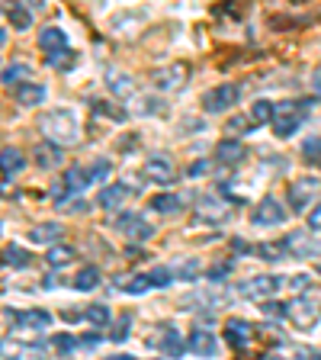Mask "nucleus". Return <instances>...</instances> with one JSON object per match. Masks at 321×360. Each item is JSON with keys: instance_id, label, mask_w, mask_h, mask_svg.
<instances>
[{"instance_id": "f257e3e1", "label": "nucleus", "mask_w": 321, "mask_h": 360, "mask_svg": "<svg viewBox=\"0 0 321 360\" xmlns=\"http://www.w3.org/2000/svg\"><path fill=\"white\" fill-rule=\"evenodd\" d=\"M39 129L48 142H58V145H74L81 139V122L71 110H52V112H42L39 116Z\"/></svg>"}, {"instance_id": "f03ea898", "label": "nucleus", "mask_w": 321, "mask_h": 360, "mask_svg": "<svg viewBox=\"0 0 321 360\" xmlns=\"http://www.w3.org/2000/svg\"><path fill=\"white\" fill-rule=\"evenodd\" d=\"M308 110H312V100H299V103L277 106V112H273V132H277L280 139H289V135H296L302 129V122H306Z\"/></svg>"}, {"instance_id": "7ed1b4c3", "label": "nucleus", "mask_w": 321, "mask_h": 360, "mask_svg": "<svg viewBox=\"0 0 321 360\" xmlns=\"http://www.w3.org/2000/svg\"><path fill=\"white\" fill-rule=\"evenodd\" d=\"M286 319H289L296 328H312L315 322L321 319V302L318 300H308V296H299V300L286 302Z\"/></svg>"}, {"instance_id": "20e7f679", "label": "nucleus", "mask_w": 321, "mask_h": 360, "mask_svg": "<svg viewBox=\"0 0 321 360\" xmlns=\"http://www.w3.org/2000/svg\"><path fill=\"white\" fill-rule=\"evenodd\" d=\"M151 81H155L157 90H167V94H177V90H183L190 84V65L187 61H173V65L161 68V71H155L151 75Z\"/></svg>"}, {"instance_id": "39448f33", "label": "nucleus", "mask_w": 321, "mask_h": 360, "mask_svg": "<svg viewBox=\"0 0 321 360\" xmlns=\"http://www.w3.org/2000/svg\"><path fill=\"white\" fill-rule=\"evenodd\" d=\"M241 97V87L238 84H218L212 87L209 94H202V112H225L232 110Z\"/></svg>"}, {"instance_id": "423d86ee", "label": "nucleus", "mask_w": 321, "mask_h": 360, "mask_svg": "<svg viewBox=\"0 0 321 360\" xmlns=\"http://www.w3.org/2000/svg\"><path fill=\"white\" fill-rule=\"evenodd\" d=\"M318 193H321V180L318 177H299L289 187V196H286V202H289L292 212H306L308 202H315V196H318Z\"/></svg>"}, {"instance_id": "0eeeda50", "label": "nucleus", "mask_w": 321, "mask_h": 360, "mask_svg": "<svg viewBox=\"0 0 321 360\" xmlns=\"http://www.w3.org/2000/svg\"><path fill=\"white\" fill-rule=\"evenodd\" d=\"M196 219L206 225H225L232 219V202L218 200V196H202L196 202Z\"/></svg>"}, {"instance_id": "6e6552de", "label": "nucleus", "mask_w": 321, "mask_h": 360, "mask_svg": "<svg viewBox=\"0 0 321 360\" xmlns=\"http://www.w3.org/2000/svg\"><path fill=\"white\" fill-rule=\"evenodd\" d=\"M145 174H148V180L161 184V187H171L173 180H177V165H173L171 155L155 151V155H148V161H145Z\"/></svg>"}, {"instance_id": "1a4fd4ad", "label": "nucleus", "mask_w": 321, "mask_h": 360, "mask_svg": "<svg viewBox=\"0 0 321 360\" xmlns=\"http://www.w3.org/2000/svg\"><path fill=\"white\" fill-rule=\"evenodd\" d=\"M112 225H116V232H122L129 241H148L151 235H155V229H151V225L145 222V216H138V212H119Z\"/></svg>"}, {"instance_id": "9d476101", "label": "nucleus", "mask_w": 321, "mask_h": 360, "mask_svg": "<svg viewBox=\"0 0 321 360\" xmlns=\"http://www.w3.org/2000/svg\"><path fill=\"white\" fill-rule=\"evenodd\" d=\"M283 245H286V255H292V257L321 255V238H315V229H308V232H289L283 238Z\"/></svg>"}, {"instance_id": "9b49d317", "label": "nucleus", "mask_w": 321, "mask_h": 360, "mask_svg": "<svg viewBox=\"0 0 321 360\" xmlns=\"http://www.w3.org/2000/svg\"><path fill=\"white\" fill-rule=\"evenodd\" d=\"M286 280L283 277H251L241 283V296H247V300H270V296H277L280 290H283Z\"/></svg>"}, {"instance_id": "f8f14e48", "label": "nucleus", "mask_w": 321, "mask_h": 360, "mask_svg": "<svg viewBox=\"0 0 321 360\" xmlns=\"http://www.w3.org/2000/svg\"><path fill=\"white\" fill-rule=\"evenodd\" d=\"M283 222H286V206L277 200V196H267V200L257 202L254 225H261V229H270V225H283Z\"/></svg>"}, {"instance_id": "ddd939ff", "label": "nucleus", "mask_w": 321, "mask_h": 360, "mask_svg": "<svg viewBox=\"0 0 321 360\" xmlns=\"http://www.w3.org/2000/svg\"><path fill=\"white\" fill-rule=\"evenodd\" d=\"M254 325L244 322V319H228L225 322V341L235 347V351H247V345L254 341Z\"/></svg>"}, {"instance_id": "4468645a", "label": "nucleus", "mask_w": 321, "mask_h": 360, "mask_svg": "<svg viewBox=\"0 0 321 360\" xmlns=\"http://www.w3.org/2000/svg\"><path fill=\"white\" fill-rule=\"evenodd\" d=\"M247 158V148L238 142V139H225V142H218V148H216V161L218 165H225V167H238L241 161Z\"/></svg>"}, {"instance_id": "2eb2a0df", "label": "nucleus", "mask_w": 321, "mask_h": 360, "mask_svg": "<svg viewBox=\"0 0 321 360\" xmlns=\"http://www.w3.org/2000/svg\"><path fill=\"white\" fill-rule=\"evenodd\" d=\"M10 319H13L20 328L26 331H42L52 325V312H42V309H30V312H10Z\"/></svg>"}, {"instance_id": "dca6fc26", "label": "nucleus", "mask_w": 321, "mask_h": 360, "mask_svg": "<svg viewBox=\"0 0 321 360\" xmlns=\"http://www.w3.org/2000/svg\"><path fill=\"white\" fill-rule=\"evenodd\" d=\"M122 202H129V187L126 184H110V187L100 190L97 206L100 210H119Z\"/></svg>"}, {"instance_id": "f3484780", "label": "nucleus", "mask_w": 321, "mask_h": 360, "mask_svg": "<svg viewBox=\"0 0 321 360\" xmlns=\"http://www.w3.org/2000/svg\"><path fill=\"white\" fill-rule=\"evenodd\" d=\"M187 347L193 354H199V357H216V335L212 331H202V328H196L193 335H190V341H187Z\"/></svg>"}, {"instance_id": "a211bd4d", "label": "nucleus", "mask_w": 321, "mask_h": 360, "mask_svg": "<svg viewBox=\"0 0 321 360\" xmlns=\"http://www.w3.org/2000/svg\"><path fill=\"white\" fill-rule=\"evenodd\" d=\"M4 13H7V20L13 22V30H30L32 26V13L26 10V4H20V0H7V4H4Z\"/></svg>"}, {"instance_id": "6ab92c4d", "label": "nucleus", "mask_w": 321, "mask_h": 360, "mask_svg": "<svg viewBox=\"0 0 321 360\" xmlns=\"http://www.w3.org/2000/svg\"><path fill=\"white\" fill-rule=\"evenodd\" d=\"M22 167H26V155H22L20 148L0 151V174H4V177H13V174H20Z\"/></svg>"}, {"instance_id": "aec40b11", "label": "nucleus", "mask_w": 321, "mask_h": 360, "mask_svg": "<svg viewBox=\"0 0 321 360\" xmlns=\"http://www.w3.org/2000/svg\"><path fill=\"white\" fill-rule=\"evenodd\" d=\"M36 165L42 167V171H52V167H58L61 165V151H58V142H42L36 148Z\"/></svg>"}, {"instance_id": "412c9836", "label": "nucleus", "mask_w": 321, "mask_h": 360, "mask_svg": "<svg viewBox=\"0 0 321 360\" xmlns=\"http://www.w3.org/2000/svg\"><path fill=\"white\" fill-rule=\"evenodd\" d=\"M151 345H155V341H151ZM155 347H157L161 354H164V357H180L183 351H190L187 341L180 338V331H164V338H161V341H157Z\"/></svg>"}, {"instance_id": "4be33fe9", "label": "nucleus", "mask_w": 321, "mask_h": 360, "mask_svg": "<svg viewBox=\"0 0 321 360\" xmlns=\"http://www.w3.org/2000/svg\"><path fill=\"white\" fill-rule=\"evenodd\" d=\"M13 97L20 106H39L45 100V87L42 84H20V87L13 90Z\"/></svg>"}, {"instance_id": "5701e85b", "label": "nucleus", "mask_w": 321, "mask_h": 360, "mask_svg": "<svg viewBox=\"0 0 321 360\" xmlns=\"http://www.w3.org/2000/svg\"><path fill=\"white\" fill-rule=\"evenodd\" d=\"M45 61H48V68H55V71H71V68L77 65V52L74 49H55V52H45Z\"/></svg>"}, {"instance_id": "b1692460", "label": "nucleus", "mask_w": 321, "mask_h": 360, "mask_svg": "<svg viewBox=\"0 0 321 360\" xmlns=\"http://www.w3.org/2000/svg\"><path fill=\"white\" fill-rule=\"evenodd\" d=\"M61 180H65V187H67V193H71V196H74V193H84V190H87L90 187V174H87V167H67V174H65V177H61Z\"/></svg>"}, {"instance_id": "393cba45", "label": "nucleus", "mask_w": 321, "mask_h": 360, "mask_svg": "<svg viewBox=\"0 0 321 360\" xmlns=\"http://www.w3.org/2000/svg\"><path fill=\"white\" fill-rule=\"evenodd\" d=\"M106 87H110L116 97H122V100H129L135 94V81L129 75H119V71H110V75H106Z\"/></svg>"}, {"instance_id": "a878e982", "label": "nucleus", "mask_w": 321, "mask_h": 360, "mask_svg": "<svg viewBox=\"0 0 321 360\" xmlns=\"http://www.w3.org/2000/svg\"><path fill=\"white\" fill-rule=\"evenodd\" d=\"M65 45H67V36L58 26H45V30L39 32V49H42V52H55V49H65Z\"/></svg>"}, {"instance_id": "bb28decb", "label": "nucleus", "mask_w": 321, "mask_h": 360, "mask_svg": "<svg viewBox=\"0 0 321 360\" xmlns=\"http://www.w3.org/2000/svg\"><path fill=\"white\" fill-rule=\"evenodd\" d=\"M61 232H65V229H61L58 222H45V225H36V229H32L30 241H36V245H55V241L61 238Z\"/></svg>"}, {"instance_id": "cd10ccee", "label": "nucleus", "mask_w": 321, "mask_h": 360, "mask_svg": "<svg viewBox=\"0 0 321 360\" xmlns=\"http://www.w3.org/2000/svg\"><path fill=\"white\" fill-rule=\"evenodd\" d=\"M30 75H32V68H30V65H20V61H16V65L4 68V75H0V84H4V87H16V84L26 81Z\"/></svg>"}, {"instance_id": "c85d7f7f", "label": "nucleus", "mask_w": 321, "mask_h": 360, "mask_svg": "<svg viewBox=\"0 0 321 360\" xmlns=\"http://www.w3.org/2000/svg\"><path fill=\"white\" fill-rule=\"evenodd\" d=\"M45 261L52 264V267H65V264L74 261V248H67V245H48V255H45Z\"/></svg>"}, {"instance_id": "c756f323", "label": "nucleus", "mask_w": 321, "mask_h": 360, "mask_svg": "<svg viewBox=\"0 0 321 360\" xmlns=\"http://www.w3.org/2000/svg\"><path fill=\"white\" fill-rule=\"evenodd\" d=\"M167 106H164V100H157V97H135V103H132V112H142V116H161Z\"/></svg>"}, {"instance_id": "7c9ffc66", "label": "nucleus", "mask_w": 321, "mask_h": 360, "mask_svg": "<svg viewBox=\"0 0 321 360\" xmlns=\"http://www.w3.org/2000/svg\"><path fill=\"white\" fill-rule=\"evenodd\" d=\"M273 112H277V106L270 103V100H254V106H251V120H254L257 126H270V122H273Z\"/></svg>"}, {"instance_id": "2f4dec72", "label": "nucleus", "mask_w": 321, "mask_h": 360, "mask_svg": "<svg viewBox=\"0 0 321 360\" xmlns=\"http://www.w3.org/2000/svg\"><path fill=\"white\" fill-rule=\"evenodd\" d=\"M87 322L93 325V328H106V325H110V306H103V302H93V306H87Z\"/></svg>"}, {"instance_id": "473e14b6", "label": "nucleus", "mask_w": 321, "mask_h": 360, "mask_svg": "<svg viewBox=\"0 0 321 360\" xmlns=\"http://www.w3.org/2000/svg\"><path fill=\"white\" fill-rule=\"evenodd\" d=\"M97 283H100V270L97 267H84L81 274L74 277V290H81V292L97 290Z\"/></svg>"}, {"instance_id": "72a5a7b5", "label": "nucleus", "mask_w": 321, "mask_h": 360, "mask_svg": "<svg viewBox=\"0 0 321 360\" xmlns=\"http://www.w3.org/2000/svg\"><path fill=\"white\" fill-rule=\"evenodd\" d=\"M180 206H183V202H180V196L177 193H161V196H155V200H151V210L155 212H177Z\"/></svg>"}, {"instance_id": "f704fd0d", "label": "nucleus", "mask_w": 321, "mask_h": 360, "mask_svg": "<svg viewBox=\"0 0 321 360\" xmlns=\"http://www.w3.org/2000/svg\"><path fill=\"white\" fill-rule=\"evenodd\" d=\"M254 255L263 257V261H280V257L286 255V245L283 241H263V245L254 248Z\"/></svg>"}, {"instance_id": "c9c22d12", "label": "nucleus", "mask_w": 321, "mask_h": 360, "mask_svg": "<svg viewBox=\"0 0 321 360\" xmlns=\"http://www.w3.org/2000/svg\"><path fill=\"white\" fill-rule=\"evenodd\" d=\"M302 158H306V165H321V139L312 135L302 142Z\"/></svg>"}, {"instance_id": "e433bc0d", "label": "nucleus", "mask_w": 321, "mask_h": 360, "mask_svg": "<svg viewBox=\"0 0 321 360\" xmlns=\"http://www.w3.org/2000/svg\"><path fill=\"white\" fill-rule=\"evenodd\" d=\"M4 264H10V267H26V264H30V251H22L20 245H7Z\"/></svg>"}, {"instance_id": "4c0bfd02", "label": "nucleus", "mask_w": 321, "mask_h": 360, "mask_svg": "<svg viewBox=\"0 0 321 360\" xmlns=\"http://www.w3.org/2000/svg\"><path fill=\"white\" fill-rule=\"evenodd\" d=\"M129 328H132V315L129 312H122L119 319H116V325H112V341H116V345H122V341H126L129 338Z\"/></svg>"}, {"instance_id": "58836bf2", "label": "nucleus", "mask_w": 321, "mask_h": 360, "mask_svg": "<svg viewBox=\"0 0 321 360\" xmlns=\"http://www.w3.org/2000/svg\"><path fill=\"white\" fill-rule=\"evenodd\" d=\"M110 171H112V165L106 161V158H97L93 165L87 167V174H90V184H100L103 177H110Z\"/></svg>"}, {"instance_id": "ea45409f", "label": "nucleus", "mask_w": 321, "mask_h": 360, "mask_svg": "<svg viewBox=\"0 0 321 360\" xmlns=\"http://www.w3.org/2000/svg\"><path fill=\"white\" fill-rule=\"evenodd\" d=\"M93 110L103 112V116H110V120H116V122H122V120L129 116V110H119V106L106 103V100H93Z\"/></svg>"}, {"instance_id": "a19ab883", "label": "nucleus", "mask_w": 321, "mask_h": 360, "mask_svg": "<svg viewBox=\"0 0 321 360\" xmlns=\"http://www.w3.org/2000/svg\"><path fill=\"white\" fill-rule=\"evenodd\" d=\"M126 292H132V296H142V292H148L151 290V280H148V274L145 277H132L129 283H119Z\"/></svg>"}, {"instance_id": "79ce46f5", "label": "nucleus", "mask_w": 321, "mask_h": 360, "mask_svg": "<svg viewBox=\"0 0 321 360\" xmlns=\"http://www.w3.org/2000/svg\"><path fill=\"white\" fill-rule=\"evenodd\" d=\"M171 270L167 267H155V270H148V280H151V286H157V290H164V286H171Z\"/></svg>"}, {"instance_id": "37998d69", "label": "nucleus", "mask_w": 321, "mask_h": 360, "mask_svg": "<svg viewBox=\"0 0 321 360\" xmlns=\"http://www.w3.org/2000/svg\"><path fill=\"white\" fill-rule=\"evenodd\" d=\"M228 274H232V261H222V264H216V267L206 270V280H212V283H222Z\"/></svg>"}, {"instance_id": "c03bdc74", "label": "nucleus", "mask_w": 321, "mask_h": 360, "mask_svg": "<svg viewBox=\"0 0 321 360\" xmlns=\"http://www.w3.org/2000/svg\"><path fill=\"white\" fill-rule=\"evenodd\" d=\"M177 277H180V280H196V277H199V261H196V257L183 261V264L177 267Z\"/></svg>"}, {"instance_id": "a18cd8bd", "label": "nucleus", "mask_w": 321, "mask_h": 360, "mask_svg": "<svg viewBox=\"0 0 321 360\" xmlns=\"http://www.w3.org/2000/svg\"><path fill=\"white\" fill-rule=\"evenodd\" d=\"M52 347L58 354H67V351H74V347H77V338L74 335H55L52 338Z\"/></svg>"}, {"instance_id": "49530a36", "label": "nucleus", "mask_w": 321, "mask_h": 360, "mask_svg": "<svg viewBox=\"0 0 321 360\" xmlns=\"http://www.w3.org/2000/svg\"><path fill=\"white\" fill-rule=\"evenodd\" d=\"M247 129H251V126H247V120H244V116H235V120L228 122V135H244Z\"/></svg>"}, {"instance_id": "de8ad7c7", "label": "nucleus", "mask_w": 321, "mask_h": 360, "mask_svg": "<svg viewBox=\"0 0 321 360\" xmlns=\"http://www.w3.org/2000/svg\"><path fill=\"white\" fill-rule=\"evenodd\" d=\"M263 312L267 315H286V302H273V300H263Z\"/></svg>"}, {"instance_id": "09e8293b", "label": "nucleus", "mask_w": 321, "mask_h": 360, "mask_svg": "<svg viewBox=\"0 0 321 360\" xmlns=\"http://www.w3.org/2000/svg\"><path fill=\"white\" fill-rule=\"evenodd\" d=\"M308 229H315V232H321V202H318V206H312V210H308Z\"/></svg>"}, {"instance_id": "8fccbe9b", "label": "nucleus", "mask_w": 321, "mask_h": 360, "mask_svg": "<svg viewBox=\"0 0 321 360\" xmlns=\"http://www.w3.org/2000/svg\"><path fill=\"white\" fill-rule=\"evenodd\" d=\"M209 171V161H193V165H190V177H199V174H206Z\"/></svg>"}, {"instance_id": "3c124183", "label": "nucleus", "mask_w": 321, "mask_h": 360, "mask_svg": "<svg viewBox=\"0 0 321 360\" xmlns=\"http://www.w3.org/2000/svg\"><path fill=\"white\" fill-rule=\"evenodd\" d=\"M289 283H292V290H299V292H302V290H308V277H306V274H299V277H292Z\"/></svg>"}, {"instance_id": "603ef678", "label": "nucleus", "mask_w": 321, "mask_h": 360, "mask_svg": "<svg viewBox=\"0 0 321 360\" xmlns=\"http://www.w3.org/2000/svg\"><path fill=\"white\" fill-rule=\"evenodd\" d=\"M30 4H32L36 10H39V7H45V0H30Z\"/></svg>"}, {"instance_id": "864d4df0", "label": "nucleus", "mask_w": 321, "mask_h": 360, "mask_svg": "<svg viewBox=\"0 0 321 360\" xmlns=\"http://www.w3.org/2000/svg\"><path fill=\"white\" fill-rule=\"evenodd\" d=\"M0 45H7V32L0 30Z\"/></svg>"}, {"instance_id": "5fc2aeb1", "label": "nucleus", "mask_w": 321, "mask_h": 360, "mask_svg": "<svg viewBox=\"0 0 321 360\" xmlns=\"http://www.w3.org/2000/svg\"><path fill=\"white\" fill-rule=\"evenodd\" d=\"M0 261H4V255H0Z\"/></svg>"}]
</instances>
